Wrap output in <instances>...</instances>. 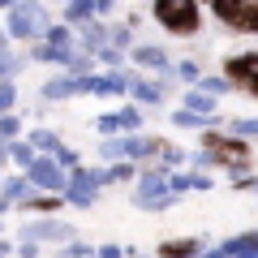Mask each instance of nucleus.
<instances>
[{"mask_svg":"<svg viewBox=\"0 0 258 258\" xmlns=\"http://www.w3.org/2000/svg\"><path fill=\"white\" fill-rule=\"evenodd\" d=\"M155 18L164 22L172 35H194V30L203 26V9L189 5V0H159V5H155Z\"/></svg>","mask_w":258,"mask_h":258,"instance_id":"nucleus-1","label":"nucleus"},{"mask_svg":"<svg viewBox=\"0 0 258 258\" xmlns=\"http://www.w3.org/2000/svg\"><path fill=\"white\" fill-rule=\"evenodd\" d=\"M211 13L224 18L232 30H249V35H258V0H215Z\"/></svg>","mask_w":258,"mask_h":258,"instance_id":"nucleus-2","label":"nucleus"},{"mask_svg":"<svg viewBox=\"0 0 258 258\" xmlns=\"http://www.w3.org/2000/svg\"><path fill=\"white\" fill-rule=\"evenodd\" d=\"M207 159H211V164H237V168H245L249 147L241 138H232V134H207Z\"/></svg>","mask_w":258,"mask_h":258,"instance_id":"nucleus-3","label":"nucleus"},{"mask_svg":"<svg viewBox=\"0 0 258 258\" xmlns=\"http://www.w3.org/2000/svg\"><path fill=\"white\" fill-rule=\"evenodd\" d=\"M224 78H228L232 86H241V91L258 95V52L228 56V64H224Z\"/></svg>","mask_w":258,"mask_h":258,"instance_id":"nucleus-4","label":"nucleus"},{"mask_svg":"<svg viewBox=\"0 0 258 258\" xmlns=\"http://www.w3.org/2000/svg\"><path fill=\"white\" fill-rule=\"evenodd\" d=\"M99 181H103L99 172H86V168H78V172H74V181H69V203L86 207V203H91V194H95V185H99Z\"/></svg>","mask_w":258,"mask_h":258,"instance_id":"nucleus-5","label":"nucleus"},{"mask_svg":"<svg viewBox=\"0 0 258 258\" xmlns=\"http://www.w3.org/2000/svg\"><path fill=\"white\" fill-rule=\"evenodd\" d=\"M26 176L39 181V185H47V189H60V168H56L52 159H35V164L26 168Z\"/></svg>","mask_w":258,"mask_h":258,"instance_id":"nucleus-6","label":"nucleus"},{"mask_svg":"<svg viewBox=\"0 0 258 258\" xmlns=\"http://www.w3.org/2000/svg\"><path fill=\"white\" fill-rule=\"evenodd\" d=\"M198 254V241H164V245H159V258H194Z\"/></svg>","mask_w":258,"mask_h":258,"instance_id":"nucleus-7","label":"nucleus"},{"mask_svg":"<svg viewBox=\"0 0 258 258\" xmlns=\"http://www.w3.org/2000/svg\"><path fill=\"white\" fill-rule=\"evenodd\" d=\"M224 254H228V258H258V237H237V241H228Z\"/></svg>","mask_w":258,"mask_h":258,"instance_id":"nucleus-8","label":"nucleus"},{"mask_svg":"<svg viewBox=\"0 0 258 258\" xmlns=\"http://www.w3.org/2000/svg\"><path fill=\"white\" fill-rule=\"evenodd\" d=\"M9 30H13V35H35V30H39V26H35V13L13 9V26H9Z\"/></svg>","mask_w":258,"mask_h":258,"instance_id":"nucleus-9","label":"nucleus"},{"mask_svg":"<svg viewBox=\"0 0 258 258\" xmlns=\"http://www.w3.org/2000/svg\"><path fill=\"white\" fill-rule=\"evenodd\" d=\"M30 232H35V237H43V241H56V237H69V228H64V224H39V228H30Z\"/></svg>","mask_w":258,"mask_h":258,"instance_id":"nucleus-10","label":"nucleus"},{"mask_svg":"<svg viewBox=\"0 0 258 258\" xmlns=\"http://www.w3.org/2000/svg\"><path fill=\"white\" fill-rule=\"evenodd\" d=\"M211 95H198V91H189V95H185V108H189V112H211Z\"/></svg>","mask_w":258,"mask_h":258,"instance_id":"nucleus-11","label":"nucleus"},{"mask_svg":"<svg viewBox=\"0 0 258 258\" xmlns=\"http://www.w3.org/2000/svg\"><path fill=\"white\" fill-rule=\"evenodd\" d=\"M138 64H151V69H159V64H164V52H159V47H138Z\"/></svg>","mask_w":258,"mask_h":258,"instance_id":"nucleus-12","label":"nucleus"},{"mask_svg":"<svg viewBox=\"0 0 258 258\" xmlns=\"http://www.w3.org/2000/svg\"><path fill=\"white\" fill-rule=\"evenodd\" d=\"M134 95L147 99V103H155V99H159V86H155V82H134Z\"/></svg>","mask_w":258,"mask_h":258,"instance_id":"nucleus-13","label":"nucleus"},{"mask_svg":"<svg viewBox=\"0 0 258 258\" xmlns=\"http://www.w3.org/2000/svg\"><path fill=\"white\" fill-rule=\"evenodd\" d=\"M26 207H35V211H56V207H60V194H52V198H26Z\"/></svg>","mask_w":258,"mask_h":258,"instance_id":"nucleus-14","label":"nucleus"},{"mask_svg":"<svg viewBox=\"0 0 258 258\" xmlns=\"http://www.w3.org/2000/svg\"><path fill=\"white\" fill-rule=\"evenodd\" d=\"M13 159H18L22 168H30V164H35V151H30V142H18V147H13Z\"/></svg>","mask_w":258,"mask_h":258,"instance_id":"nucleus-15","label":"nucleus"},{"mask_svg":"<svg viewBox=\"0 0 258 258\" xmlns=\"http://www.w3.org/2000/svg\"><path fill=\"white\" fill-rule=\"evenodd\" d=\"M203 91L215 99V95H224V91H228V78H215V82H203Z\"/></svg>","mask_w":258,"mask_h":258,"instance_id":"nucleus-16","label":"nucleus"},{"mask_svg":"<svg viewBox=\"0 0 258 258\" xmlns=\"http://www.w3.org/2000/svg\"><path fill=\"white\" fill-rule=\"evenodd\" d=\"M13 108V86H0V116H9Z\"/></svg>","mask_w":258,"mask_h":258,"instance_id":"nucleus-17","label":"nucleus"},{"mask_svg":"<svg viewBox=\"0 0 258 258\" xmlns=\"http://www.w3.org/2000/svg\"><path fill=\"white\" fill-rule=\"evenodd\" d=\"M91 13H95V5H69L64 18H91Z\"/></svg>","mask_w":258,"mask_h":258,"instance_id":"nucleus-18","label":"nucleus"},{"mask_svg":"<svg viewBox=\"0 0 258 258\" xmlns=\"http://www.w3.org/2000/svg\"><path fill=\"white\" fill-rule=\"evenodd\" d=\"M237 134H258V120H232V138Z\"/></svg>","mask_w":258,"mask_h":258,"instance_id":"nucleus-19","label":"nucleus"},{"mask_svg":"<svg viewBox=\"0 0 258 258\" xmlns=\"http://www.w3.org/2000/svg\"><path fill=\"white\" fill-rule=\"evenodd\" d=\"M60 164H64V168H74L78 155H74V151H64V147H56V168H60Z\"/></svg>","mask_w":258,"mask_h":258,"instance_id":"nucleus-20","label":"nucleus"},{"mask_svg":"<svg viewBox=\"0 0 258 258\" xmlns=\"http://www.w3.org/2000/svg\"><path fill=\"white\" fill-rule=\"evenodd\" d=\"M116 116H120V129H134V125H138V112H134V108L116 112Z\"/></svg>","mask_w":258,"mask_h":258,"instance_id":"nucleus-21","label":"nucleus"},{"mask_svg":"<svg viewBox=\"0 0 258 258\" xmlns=\"http://www.w3.org/2000/svg\"><path fill=\"white\" fill-rule=\"evenodd\" d=\"M30 142H35V147H56V138L47 134V129H39V134H30Z\"/></svg>","mask_w":258,"mask_h":258,"instance_id":"nucleus-22","label":"nucleus"},{"mask_svg":"<svg viewBox=\"0 0 258 258\" xmlns=\"http://www.w3.org/2000/svg\"><path fill=\"white\" fill-rule=\"evenodd\" d=\"M0 134H5V138H13V134H18V120H13V116H0Z\"/></svg>","mask_w":258,"mask_h":258,"instance_id":"nucleus-23","label":"nucleus"},{"mask_svg":"<svg viewBox=\"0 0 258 258\" xmlns=\"http://www.w3.org/2000/svg\"><path fill=\"white\" fill-rule=\"evenodd\" d=\"M99 129H103V134H116V129H120V116H103Z\"/></svg>","mask_w":258,"mask_h":258,"instance_id":"nucleus-24","label":"nucleus"},{"mask_svg":"<svg viewBox=\"0 0 258 258\" xmlns=\"http://www.w3.org/2000/svg\"><path fill=\"white\" fill-rule=\"evenodd\" d=\"M99 258H120V249H116V245H103V249H99Z\"/></svg>","mask_w":258,"mask_h":258,"instance_id":"nucleus-25","label":"nucleus"}]
</instances>
